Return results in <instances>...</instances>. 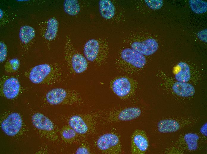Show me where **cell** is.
<instances>
[{"label":"cell","instance_id":"1","mask_svg":"<svg viewBox=\"0 0 207 154\" xmlns=\"http://www.w3.org/2000/svg\"><path fill=\"white\" fill-rule=\"evenodd\" d=\"M29 78L34 84H52L64 81L66 76L58 65L43 64L33 67L30 72Z\"/></svg>","mask_w":207,"mask_h":154},{"label":"cell","instance_id":"2","mask_svg":"<svg viewBox=\"0 0 207 154\" xmlns=\"http://www.w3.org/2000/svg\"><path fill=\"white\" fill-rule=\"evenodd\" d=\"M46 99L51 105H79L84 102L82 95L77 90L61 88H53L49 91L46 94Z\"/></svg>","mask_w":207,"mask_h":154},{"label":"cell","instance_id":"3","mask_svg":"<svg viewBox=\"0 0 207 154\" xmlns=\"http://www.w3.org/2000/svg\"><path fill=\"white\" fill-rule=\"evenodd\" d=\"M65 57L68 68L72 73H82L87 68V60L75 49L70 40L68 41L66 44Z\"/></svg>","mask_w":207,"mask_h":154},{"label":"cell","instance_id":"4","mask_svg":"<svg viewBox=\"0 0 207 154\" xmlns=\"http://www.w3.org/2000/svg\"><path fill=\"white\" fill-rule=\"evenodd\" d=\"M96 144L99 149L104 153L119 154L122 152L120 138L113 133H108L101 136Z\"/></svg>","mask_w":207,"mask_h":154},{"label":"cell","instance_id":"5","mask_svg":"<svg viewBox=\"0 0 207 154\" xmlns=\"http://www.w3.org/2000/svg\"><path fill=\"white\" fill-rule=\"evenodd\" d=\"M84 52L86 59L92 62L100 64L105 59L107 54L105 48L102 47L97 40L92 39L85 43Z\"/></svg>","mask_w":207,"mask_h":154},{"label":"cell","instance_id":"6","mask_svg":"<svg viewBox=\"0 0 207 154\" xmlns=\"http://www.w3.org/2000/svg\"><path fill=\"white\" fill-rule=\"evenodd\" d=\"M111 87L113 92L122 99L126 98L132 96L136 88L134 81L126 77L116 79L112 82Z\"/></svg>","mask_w":207,"mask_h":154},{"label":"cell","instance_id":"7","mask_svg":"<svg viewBox=\"0 0 207 154\" xmlns=\"http://www.w3.org/2000/svg\"><path fill=\"white\" fill-rule=\"evenodd\" d=\"M69 126L78 134H83L87 133L93 126L92 117L88 114H76L69 119Z\"/></svg>","mask_w":207,"mask_h":154},{"label":"cell","instance_id":"8","mask_svg":"<svg viewBox=\"0 0 207 154\" xmlns=\"http://www.w3.org/2000/svg\"><path fill=\"white\" fill-rule=\"evenodd\" d=\"M22 125V119L20 114L13 113L3 121L1 123V128L6 134L13 136L19 132Z\"/></svg>","mask_w":207,"mask_h":154},{"label":"cell","instance_id":"9","mask_svg":"<svg viewBox=\"0 0 207 154\" xmlns=\"http://www.w3.org/2000/svg\"><path fill=\"white\" fill-rule=\"evenodd\" d=\"M131 151L133 154H143L147 150L148 142L144 132L137 129L131 136Z\"/></svg>","mask_w":207,"mask_h":154},{"label":"cell","instance_id":"10","mask_svg":"<svg viewBox=\"0 0 207 154\" xmlns=\"http://www.w3.org/2000/svg\"><path fill=\"white\" fill-rule=\"evenodd\" d=\"M121 57L123 61L134 68H142L146 63V60L144 55L132 49L127 48L123 50Z\"/></svg>","mask_w":207,"mask_h":154},{"label":"cell","instance_id":"11","mask_svg":"<svg viewBox=\"0 0 207 154\" xmlns=\"http://www.w3.org/2000/svg\"><path fill=\"white\" fill-rule=\"evenodd\" d=\"M132 49L146 56L154 53L158 49V44L154 39L149 38L142 41H135L131 45Z\"/></svg>","mask_w":207,"mask_h":154},{"label":"cell","instance_id":"12","mask_svg":"<svg viewBox=\"0 0 207 154\" xmlns=\"http://www.w3.org/2000/svg\"><path fill=\"white\" fill-rule=\"evenodd\" d=\"M20 86L19 81L17 78L11 77L7 79L3 86V92L4 96L8 99H14L19 93Z\"/></svg>","mask_w":207,"mask_h":154},{"label":"cell","instance_id":"13","mask_svg":"<svg viewBox=\"0 0 207 154\" xmlns=\"http://www.w3.org/2000/svg\"><path fill=\"white\" fill-rule=\"evenodd\" d=\"M32 121L37 128L49 132H52L54 129L52 121L47 117L40 113H36L32 116Z\"/></svg>","mask_w":207,"mask_h":154},{"label":"cell","instance_id":"14","mask_svg":"<svg viewBox=\"0 0 207 154\" xmlns=\"http://www.w3.org/2000/svg\"><path fill=\"white\" fill-rule=\"evenodd\" d=\"M172 88L176 94L183 97L192 96L195 92L193 86L186 82H176L173 84Z\"/></svg>","mask_w":207,"mask_h":154},{"label":"cell","instance_id":"15","mask_svg":"<svg viewBox=\"0 0 207 154\" xmlns=\"http://www.w3.org/2000/svg\"><path fill=\"white\" fill-rule=\"evenodd\" d=\"M99 7L100 14L104 18L110 19L114 16L115 12L114 6L109 0H101L99 1Z\"/></svg>","mask_w":207,"mask_h":154},{"label":"cell","instance_id":"16","mask_svg":"<svg viewBox=\"0 0 207 154\" xmlns=\"http://www.w3.org/2000/svg\"><path fill=\"white\" fill-rule=\"evenodd\" d=\"M159 131L162 133L176 131L180 128V125L177 121L172 119H165L160 121L157 125Z\"/></svg>","mask_w":207,"mask_h":154},{"label":"cell","instance_id":"17","mask_svg":"<svg viewBox=\"0 0 207 154\" xmlns=\"http://www.w3.org/2000/svg\"><path fill=\"white\" fill-rule=\"evenodd\" d=\"M141 113V110L138 108H128L121 111L117 114V117L120 121L130 120L139 117Z\"/></svg>","mask_w":207,"mask_h":154},{"label":"cell","instance_id":"18","mask_svg":"<svg viewBox=\"0 0 207 154\" xmlns=\"http://www.w3.org/2000/svg\"><path fill=\"white\" fill-rule=\"evenodd\" d=\"M178 71L175 75V78L178 82H187L190 79L189 67L186 63L181 62L178 65Z\"/></svg>","mask_w":207,"mask_h":154},{"label":"cell","instance_id":"19","mask_svg":"<svg viewBox=\"0 0 207 154\" xmlns=\"http://www.w3.org/2000/svg\"><path fill=\"white\" fill-rule=\"evenodd\" d=\"M58 23L57 20L52 17L48 20L45 37L48 40H52L56 37L58 30Z\"/></svg>","mask_w":207,"mask_h":154},{"label":"cell","instance_id":"20","mask_svg":"<svg viewBox=\"0 0 207 154\" xmlns=\"http://www.w3.org/2000/svg\"><path fill=\"white\" fill-rule=\"evenodd\" d=\"M35 31L32 27L24 25L20 30L19 37L21 41L24 44L29 43L34 37Z\"/></svg>","mask_w":207,"mask_h":154},{"label":"cell","instance_id":"21","mask_svg":"<svg viewBox=\"0 0 207 154\" xmlns=\"http://www.w3.org/2000/svg\"><path fill=\"white\" fill-rule=\"evenodd\" d=\"M65 12L71 15H77L80 10V7L78 2L76 0H66L64 3Z\"/></svg>","mask_w":207,"mask_h":154},{"label":"cell","instance_id":"22","mask_svg":"<svg viewBox=\"0 0 207 154\" xmlns=\"http://www.w3.org/2000/svg\"><path fill=\"white\" fill-rule=\"evenodd\" d=\"M190 6L192 10L197 13H202L206 11L207 3L200 0L189 1Z\"/></svg>","mask_w":207,"mask_h":154},{"label":"cell","instance_id":"23","mask_svg":"<svg viewBox=\"0 0 207 154\" xmlns=\"http://www.w3.org/2000/svg\"><path fill=\"white\" fill-rule=\"evenodd\" d=\"M77 133L70 126H66L61 133L63 138L70 143L73 142L76 139Z\"/></svg>","mask_w":207,"mask_h":154},{"label":"cell","instance_id":"24","mask_svg":"<svg viewBox=\"0 0 207 154\" xmlns=\"http://www.w3.org/2000/svg\"><path fill=\"white\" fill-rule=\"evenodd\" d=\"M185 139L188 145L189 148L191 150L197 148L198 136L194 134H188L185 136Z\"/></svg>","mask_w":207,"mask_h":154},{"label":"cell","instance_id":"25","mask_svg":"<svg viewBox=\"0 0 207 154\" xmlns=\"http://www.w3.org/2000/svg\"><path fill=\"white\" fill-rule=\"evenodd\" d=\"M145 1L148 6L150 8L154 9H158L162 7L163 2L162 0H145Z\"/></svg>","mask_w":207,"mask_h":154},{"label":"cell","instance_id":"26","mask_svg":"<svg viewBox=\"0 0 207 154\" xmlns=\"http://www.w3.org/2000/svg\"><path fill=\"white\" fill-rule=\"evenodd\" d=\"M0 62H2L5 60L6 57L7 52V48L5 44L2 42H0Z\"/></svg>","mask_w":207,"mask_h":154},{"label":"cell","instance_id":"27","mask_svg":"<svg viewBox=\"0 0 207 154\" xmlns=\"http://www.w3.org/2000/svg\"><path fill=\"white\" fill-rule=\"evenodd\" d=\"M90 150L89 148L85 145H82L80 146L77 150L76 154H90Z\"/></svg>","mask_w":207,"mask_h":154},{"label":"cell","instance_id":"28","mask_svg":"<svg viewBox=\"0 0 207 154\" xmlns=\"http://www.w3.org/2000/svg\"><path fill=\"white\" fill-rule=\"evenodd\" d=\"M10 63L13 66V68H16L18 67V64L19 63L18 61V60L16 59H14L11 60L10 61Z\"/></svg>","mask_w":207,"mask_h":154},{"label":"cell","instance_id":"29","mask_svg":"<svg viewBox=\"0 0 207 154\" xmlns=\"http://www.w3.org/2000/svg\"><path fill=\"white\" fill-rule=\"evenodd\" d=\"M201 132L203 134L206 136L207 134V123L204 125L201 129Z\"/></svg>","mask_w":207,"mask_h":154}]
</instances>
